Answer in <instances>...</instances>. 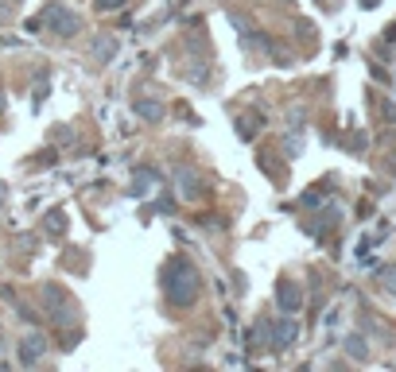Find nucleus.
<instances>
[{"mask_svg": "<svg viewBox=\"0 0 396 372\" xmlns=\"http://www.w3.org/2000/svg\"><path fill=\"white\" fill-rule=\"evenodd\" d=\"M156 182H160V175H156V171H152V167H140L136 179H132V198H144V194H148Z\"/></svg>", "mask_w": 396, "mask_h": 372, "instance_id": "9d476101", "label": "nucleus"}, {"mask_svg": "<svg viewBox=\"0 0 396 372\" xmlns=\"http://www.w3.org/2000/svg\"><path fill=\"white\" fill-rule=\"evenodd\" d=\"M43 310H47V318H51L54 326H70V322L78 318V303L66 295L59 283H47L43 287Z\"/></svg>", "mask_w": 396, "mask_h": 372, "instance_id": "7ed1b4c3", "label": "nucleus"}, {"mask_svg": "<svg viewBox=\"0 0 396 372\" xmlns=\"http://www.w3.org/2000/svg\"><path fill=\"white\" fill-rule=\"evenodd\" d=\"M295 338H300V326L291 318H280L276 326H272V341H276V349H288V345H295Z\"/></svg>", "mask_w": 396, "mask_h": 372, "instance_id": "6e6552de", "label": "nucleus"}, {"mask_svg": "<svg viewBox=\"0 0 396 372\" xmlns=\"http://www.w3.org/2000/svg\"><path fill=\"white\" fill-rule=\"evenodd\" d=\"M117 51H121V43L113 39V35H97L94 47H90V54H94L97 63H113V58H117Z\"/></svg>", "mask_w": 396, "mask_h": 372, "instance_id": "1a4fd4ad", "label": "nucleus"}, {"mask_svg": "<svg viewBox=\"0 0 396 372\" xmlns=\"http://www.w3.org/2000/svg\"><path fill=\"white\" fill-rule=\"evenodd\" d=\"M175 179H179V194L187 198V202H198V198L206 194L202 179H198V175H194L191 167H179V171H175Z\"/></svg>", "mask_w": 396, "mask_h": 372, "instance_id": "0eeeda50", "label": "nucleus"}, {"mask_svg": "<svg viewBox=\"0 0 396 372\" xmlns=\"http://www.w3.org/2000/svg\"><path fill=\"white\" fill-rule=\"evenodd\" d=\"M381 287L396 295V267H385V272H381Z\"/></svg>", "mask_w": 396, "mask_h": 372, "instance_id": "4468645a", "label": "nucleus"}, {"mask_svg": "<svg viewBox=\"0 0 396 372\" xmlns=\"http://www.w3.org/2000/svg\"><path fill=\"white\" fill-rule=\"evenodd\" d=\"M43 233H47V237H63V233H66V213H63V210H51V213H47Z\"/></svg>", "mask_w": 396, "mask_h": 372, "instance_id": "9b49d317", "label": "nucleus"}, {"mask_svg": "<svg viewBox=\"0 0 396 372\" xmlns=\"http://www.w3.org/2000/svg\"><path fill=\"white\" fill-rule=\"evenodd\" d=\"M132 113H136L140 120H148V124H160V120L167 117V105L156 101V97H136V101H132Z\"/></svg>", "mask_w": 396, "mask_h": 372, "instance_id": "423d86ee", "label": "nucleus"}, {"mask_svg": "<svg viewBox=\"0 0 396 372\" xmlns=\"http://www.w3.org/2000/svg\"><path fill=\"white\" fill-rule=\"evenodd\" d=\"M0 113H4V94H0Z\"/></svg>", "mask_w": 396, "mask_h": 372, "instance_id": "f3484780", "label": "nucleus"}, {"mask_svg": "<svg viewBox=\"0 0 396 372\" xmlns=\"http://www.w3.org/2000/svg\"><path fill=\"white\" fill-rule=\"evenodd\" d=\"M20 364H28V369H32V364H39L47 357V338L43 333H28V338H20Z\"/></svg>", "mask_w": 396, "mask_h": 372, "instance_id": "20e7f679", "label": "nucleus"}, {"mask_svg": "<svg viewBox=\"0 0 396 372\" xmlns=\"http://www.w3.org/2000/svg\"><path fill=\"white\" fill-rule=\"evenodd\" d=\"M97 4V12H121L125 8V0H94Z\"/></svg>", "mask_w": 396, "mask_h": 372, "instance_id": "2eb2a0df", "label": "nucleus"}, {"mask_svg": "<svg viewBox=\"0 0 396 372\" xmlns=\"http://www.w3.org/2000/svg\"><path fill=\"white\" fill-rule=\"evenodd\" d=\"M276 303H280V310H284V314H295V310L303 307L300 283H295V279H280V283H276Z\"/></svg>", "mask_w": 396, "mask_h": 372, "instance_id": "39448f33", "label": "nucleus"}, {"mask_svg": "<svg viewBox=\"0 0 396 372\" xmlns=\"http://www.w3.org/2000/svg\"><path fill=\"white\" fill-rule=\"evenodd\" d=\"M346 353H350V357H357V361H369V349H365L362 338H346Z\"/></svg>", "mask_w": 396, "mask_h": 372, "instance_id": "f8f14e48", "label": "nucleus"}, {"mask_svg": "<svg viewBox=\"0 0 396 372\" xmlns=\"http://www.w3.org/2000/svg\"><path fill=\"white\" fill-rule=\"evenodd\" d=\"M16 8H20V0H0V23H8L16 16Z\"/></svg>", "mask_w": 396, "mask_h": 372, "instance_id": "ddd939ff", "label": "nucleus"}, {"mask_svg": "<svg viewBox=\"0 0 396 372\" xmlns=\"http://www.w3.org/2000/svg\"><path fill=\"white\" fill-rule=\"evenodd\" d=\"M4 198H8V194H4V182H0V206H4Z\"/></svg>", "mask_w": 396, "mask_h": 372, "instance_id": "dca6fc26", "label": "nucleus"}, {"mask_svg": "<svg viewBox=\"0 0 396 372\" xmlns=\"http://www.w3.org/2000/svg\"><path fill=\"white\" fill-rule=\"evenodd\" d=\"M202 291V276H198V267L191 260H183V256H171L167 264H163V295L171 307H191L194 298Z\"/></svg>", "mask_w": 396, "mask_h": 372, "instance_id": "f257e3e1", "label": "nucleus"}, {"mask_svg": "<svg viewBox=\"0 0 396 372\" xmlns=\"http://www.w3.org/2000/svg\"><path fill=\"white\" fill-rule=\"evenodd\" d=\"M28 32H54L59 39H70V35L82 32V16L70 12L63 0H51V4H47V8L28 23Z\"/></svg>", "mask_w": 396, "mask_h": 372, "instance_id": "f03ea898", "label": "nucleus"}]
</instances>
